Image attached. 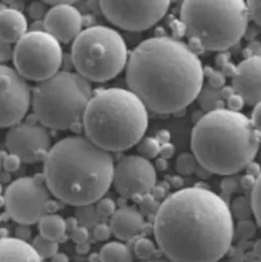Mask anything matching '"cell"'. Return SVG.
<instances>
[{
  "label": "cell",
  "mask_w": 261,
  "mask_h": 262,
  "mask_svg": "<svg viewBox=\"0 0 261 262\" xmlns=\"http://www.w3.org/2000/svg\"><path fill=\"white\" fill-rule=\"evenodd\" d=\"M155 243L173 262H217L230 249L234 217L225 201L212 191L184 188L160 203L154 223Z\"/></svg>",
  "instance_id": "cell-1"
},
{
  "label": "cell",
  "mask_w": 261,
  "mask_h": 262,
  "mask_svg": "<svg viewBox=\"0 0 261 262\" xmlns=\"http://www.w3.org/2000/svg\"><path fill=\"white\" fill-rule=\"evenodd\" d=\"M203 68L197 53L184 41L154 36L132 51L126 83L148 110L172 114L189 106L201 95Z\"/></svg>",
  "instance_id": "cell-2"
},
{
  "label": "cell",
  "mask_w": 261,
  "mask_h": 262,
  "mask_svg": "<svg viewBox=\"0 0 261 262\" xmlns=\"http://www.w3.org/2000/svg\"><path fill=\"white\" fill-rule=\"evenodd\" d=\"M112 155L85 136L61 139L50 148L44 164V179L60 202L83 206L95 204L112 186Z\"/></svg>",
  "instance_id": "cell-3"
},
{
  "label": "cell",
  "mask_w": 261,
  "mask_h": 262,
  "mask_svg": "<svg viewBox=\"0 0 261 262\" xmlns=\"http://www.w3.org/2000/svg\"><path fill=\"white\" fill-rule=\"evenodd\" d=\"M261 136L250 118L227 108L211 109L195 123L191 151L200 166L211 174L234 176L253 161Z\"/></svg>",
  "instance_id": "cell-4"
},
{
  "label": "cell",
  "mask_w": 261,
  "mask_h": 262,
  "mask_svg": "<svg viewBox=\"0 0 261 262\" xmlns=\"http://www.w3.org/2000/svg\"><path fill=\"white\" fill-rule=\"evenodd\" d=\"M148 127V109L130 90L110 88L93 96L82 121L84 136L107 152L137 145Z\"/></svg>",
  "instance_id": "cell-5"
},
{
  "label": "cell",
  "mask_w": 261,
  "mask_h": 262,
  "mask_svg": "<svg viewBox=\"0 0 261 262\" xmlns=\"http://www.w3.org/2000/svg\"><path fill=\"white\" fill-rule=\"evenodd\" d=\"M180 18L190 42L210 51H225L237 45L249 22L244 0L184 1Z\"/></svg>",
  "instance_id": "cell-6"
},
{
  "label": "cell",
  "mask_w": 261,
  "mask_h": 262,
  "mask_svg": "<svg viewBox=\"0 0 261 262\" xmlns=\"http://www.w3.org/2000/svg\"><path fill=\"white\" fill-rule=\"evenodd\" d=\"M93 96L92 84L82 76L60 71L36 84L32 93V108L39 124L51 130L66 131L82 124Z\"/></svg>",
  "instance_id": "cell-7"
},
{
  "label": "cell",
  "mask_w": 261,
  "mask_h": 262,
  "mask_svg": "<svg viewBox=\"0 0 261 262\" xmlns=\"http://www.w3.org/2000/svg\"><path fill=\"white\" fill-rule=\"evenodd\" d=\"M129 56L124 37L106 26L89 27L72 42V64L90 83L115 79L126 69Z\"/></svg>",
  "instance_id": "cell-8"
},
{
  "label": "cell",
  "mask_w": 261,
  "mask_h": 262,
  "mask_svg": "<svg viewBox=\"0 0 261 262\" xmlns=\"http://www.w3.org/2000/svg\"><path fill=\"white\" fill-rule=\"evenodd\" d=\"M13 64L26 81L41 83L60 72L61 43L45 31H30L15 45Z\"/></svg>",
  "instance_id": "cell-9"
},
{
  "label": "cell",
  "mask_w": 261,
  "mask_h": 262,
  "mask_svg": "<svg viewBox=\"0 0 261 262\" xmlns=\"http://www.w3.org/2000/svg\"><path fill=\"white\" fill-rule=\"evenodd\" d=\"M52 193L46 181L37 176L21 177L13 181L4 191L6 212L20 225H33L48 214Z\"/></svg>",
  "instance_id": "cell-10"
},
{
  "label": "cell",
  "mask_w": 261,
  "mask_h": 262,
  "mask_svg": "<svg viewBox=\"0 0 261 262\" xmlns=\"http://www.w3.org/2000/svg\"><path fill=\"white\" fill-rule=\"evenodd\" d=\"M170 5L168 0L99 2L107 21L129 32H143L153 28L165 17Z\"/></svg>",
  "instance_id": "cell-11"
},
{
  "label": "cell",
  "mask_w": 261,
  "mask_h": 262,
  "mask_svg": "<svg viewBox=\"0 0 261 262\" xmlns=\"http://www.w3.org/2000/svg\"><path fill=\"white\" fill-rule=\"evenodd\" d=\"M31 105L28 82L15 68L0 65V129H10L22 122Z\"/></svg>",
  "instance_id": "cell-12"
},
{
  "label": "cell",
  "mask_w": 261,
  "mask_h": 262,
  "mask_svg": "<svg viewBox=\"0 0 261 262\" xmlns=\"http://www.w3.org/2000/svg\"><path fill=\"white\" fill-rule=\"evenodd\" d=\"M157 174L150 160L139 155L124 156L114 167L112 186L124 199H143L156 186Z\"/></svg>",
  "instance_id": "cell-13"
},
{
  "label": "cell",
  "mask_w": 261,
  "mask_h": 262,
  "mask_svg": "<svg viewBox=\"0 0 261 262\" xmlns=\"http://www.w3.org/2000/svg\"><path fill=\"white\" fill-rule=\"evenodd\" d=\"M52 145L48 128L39 123L20 122L11 127L5 137L8 154L16 155L27 164L45 162Z\"/></svg>",
  "instance_id": "cell-14"
},
{
  "label": "cell",
  "mask_w": 261,
  "mask_h": 262,
  "mask_svg": "<svg viewBox=\"0 0 261 262\" xmlns=\"http://www.w3.org/2000/svg\"><path fill=\"white\" fill-rule=\"evenodd\" d=\"M51 5L44 19V28L60 43L73 42L83 31V15L72 2H47Z\"/></svg>",
  "instance_id": "cell-15"
},
{
  "label": "cell",
  "mask_w": 261,
  "mask_h": 262,
  "mask_svg": "<svg viewBox=\"0 0 261 262\" xmlns=\"http://www.w3.org/2000/svg\"><path fill=\"white\" fill-rule=\"evenodd\" d=\"M232 88L246 104L256 105L261 101V55H250L243 60L233 76Z\"/></svg>",
  "instance_id": "cell-16"
},
{
  "label": "cell",
  "mask_w": 261,
  "mask_h": 262,
  "mask_svg": "<svg viewBox=\"0 0 261 262\" xmlns=\"http://www.w3.org/2000/svg\"><path fill=\"white\" fill-rule=\"evenodd\" d=\"M109 226L112 235L120 241H129L136 238L143 231L144 218L142 212L133 206L118 208L111 216Z\"/></svg>",
  "instance_id": "cell-17"
},
{
  "label": "cell",
  "mask_w": 261,
  "mask_h": 262,
  "mask_svg": "<svg viewBox=\"0 0 261 262\" xmlns=\"http://www.w3.org/2000/svg\"><path fill=\"white\" fill-rule=\"evenodd\" d=\"M27 18L20 10L6 7L0 11V40L16 45L28 33Z\"/></svg>",
  "instance_id": "cell-18"
},
{
  "label": "cell",
  "mask_w": 261,
  "mask_h": 262,
  "mask_svg": "<svg viewBox=\"0 0 261 262\" xmlns=\"http://www.w3.org/2000/svg\"><path fill=\"white\" fill-rule=\"evenodd\" d=\"M0 262H42L32 244L11 237L0 238Z\"/></svg>",
  "instance_id": "cell-19"
},
{
  "label": "cell",
  "mask_w": 261,
  "mask_h": 262,
  "mask_svg": "<svg viewBox=\"0 0 261 262\" xmlns=\"http://www.w3.org/2000/svg\"><path fill=\"white\" fill-rule=\"evenodd\" d=\"M39 235L51 242L59 244L67 233L66 220L59 214L48 213L38 221Z\"/></svg>",
  "instance_id": "cell-20"
},
{
  "label": "cell",
  "mask_w": 261,
  "mask_h": 262,
  "mask_svg": "<svg viewBox=\"0 0 261 262\" xmlns=\"http://www.w3.org/2000/svg\"><path fill=\"white\" fill-rule=\"evenodd\" d=\"M100 262H134L130 249L121 242H109L99 251Z\"/></svg>",
  "instance_id": "cell-21"
},
{
  "label": "cell",
  "mask_w": 261,
  "mask_h": 262,
  "mask_svg": "<svg viewBox=\"0 0 261 262\" xmlns=\"http://www.w3.org/2000/svg\"><path fill=\"white\" fill-rule=\"evenodd\" d=\"M134 251L136 255L143 261L157 257L158 251H160L156 243L148 238H139L134 245Z\"/></svg>",
  "instance_id": "cell-22"
},
{
  "label": "cell",
  "mask_w": 261,
  "mask_h": 262,
  "mask_svg": "<svg viewBox=\"0 0 261 262\" xmlns=\"http://www.w3.org/2000/svg\"><path fill=\"white\" fill-rule=\"evenodd\" d=\"M230 209L233 217H236L240 221L250 220L251 216L253 215L250 196L249 198L246 195L237 196L233 201Z\"/></svg>",
  "instance_id": "cell-23"
},
{
  "label": "cell",
  "mask_w": 261,
  "mask_h": 262,
  "mask_svg": "<svg viewBox=\"0 0 261 262\" xmlns=\"http://www.w3.org/2000/svg\"><path fill=\"white\" fill-rule=\"evenodd\" d=\"M78 223L81 226L85 227L88 229L94 228L95 225L99 223V216L95 210V205L90 204V205H83L79 206L77 208V217Z\"/></svg>",
  "instance_id": "cell-24"
},
{
  "label": "cell",
  "mask_w": 261,
  "mask_h": 262,
  "mask_svg": "<svg viewBox=\"0 0 261 262\" xmlns=\"http://www.w3.org/2000/svg\"><path fill=\"white\" fill-rule=\"evenodd\" d=\"M160 147L161 143L156 140V138L151 137L143 138V140L137 144V150L139 155L148 160L159 157Z\"/></svg>",
  "instance_id": "cell-25"
},
{
  "label": "cell",
  "mask_w": 261,
  "mask_h": 262,
  "mask_svg": "<svg viewBox=\"0 0 261 262\" xmlns=\"http://www.w3.org/2000/svg\"><path fill=\"white\" fill-rule=\"evenodd\" d=\"M32 246L42 259L51 258L59 251V246L57 243L47 239L41 237L40 235H37L36 238H34Z\"/></svg>",
  "instance_id": "cell-26"
},
{
  "label": "cell",
  "mask_w": 261,
  "mask_h": 262,
  "mask_svg": "<svg viewBox=\"0 0 261 262\" xmlns=\"http://www.w3.org/2000/svg\"><path fill=\"white\" fill-rule=\"evenodd\" d=\"M199 165L200 164L192 152H185L179 155L176 161V170L181 175L189 176L195 173Z\"/></svg>",
  "instance_id": "cell-27"
},
{
  "label": "cell",
  "mask_w": 261,
  "mask_h": 262,
  "mask_svg": "<svg viewBox=\"0 0 261 262\" xmlns=\"http://www.w3.org/2000/svg\"><path fill=\"white\" fill-rule=\"evenodd\" d=\"M250 202L253 216L258 225L261 226V173L257 177L255 186L250 193Z\"/></svg>",
  "instance_id": "cell-28"
},
{
  "label": "cell",
  "mask_w": 261,
  "mask_h": 262,
  "mask_svg": "<svg viewBox=\"0 0 261 262\" xmlns=\"http://www.w3.org/2000/svg\"><path fill=\"white\" fill-rule=\"evenodd\" d=\"M95 210L100 219L111 218V216L117 210L116 203L110 198H102L95 203Z\"/></svg>",
  "instance_id": "cell-29"
},
{
  "label": "cell",
  "mask_w": 261,
  "mask_h": 262,
  "mask_svg": "<svg viewBox=\"0 0 261 262\" xmlns=\"http://www.w3.org/2000/svg\"><path fill=\"white\" fill-rule=\"evenodd\" d=\"M204 78L207 79L208 83L213 89H222L226 83V77L221 71H217L211 67L203 68Z\"/></svg>",
  "instance_id": "cell-30"
},
{
  "label": "cell",
  "mask_w": 261,
  "mask_h": 262,
  "mask_svg": "<svg viewBox=\"0 0 261 262\" xmlns=\"http://www.w3.org/2000/svg\"><path fill=\"white\" fill-rule=\"evenodd\" d=\"M27 9H28V13H29L30 17L33 20L38 22V21H44V19L46 18V16L48 14L49 6L47 2L34 1L28 5Z\"/></svg>",
  "instance_id": "cell-31"
},
{
  "label": "cell",
  "mask_w": 261,
  "mask_h": 262,
  "mask_svg": "<svg viewBox=\"0 0 261 262\" xmlns=\"http://www.w3.org/2000/svg\"><path fill=\"white\" fill-rule=\"evenodd\" d=\"M21 164H22V161L16 155L8 154V155H3L2 157V167L6 172L13 173L18 171Z\"/></svg>",
  "instance_id": "cell-32"
},
{
  "label": "cell",
  "mask_w": 261,
  "mask_h": 262,
  "mask_svg": "<svg viewBox=\"0 0 261 262\" xmlns=\"http://www.w3.org/2000/svg\"><path fill=\"white\" fill-rule=\"evenodd\" d=\"M249 20H252L261 28V0L247 1Z\"/></svg>",
  "instance_id": "cell-33"
},
{
  "label": "cell",
  "mask_w": 261,
  "mask_h": 262,
  "mask_svg": "<svg viewBox=\"0 0 261 262\" xmlns=\"http://www.w3.org/2000/svg\"><path fill=\"white\" fill-rule=\"evenodd\" d=\"M237 234L242 238H249L255 234V225L251 220L240 221L237 225Z\"/></svg>",
  "instance_id": "cell-34"
},
{
  "label": "cell",
  "mask_w": 261,
  "mask_h": 262,
  "mask_svg": "<svg viewBox=\"0 0 261 262\" xmlns=\"http://www.w3.org/2000/svg\"><path fill=\"white\" fill-rule=\"evenodd\" d=\"M226 102H227L226 103L227 109L235 112H241V110L246 105L245 99L237 94H234L233 96H230L226 100Z\"/></svg>",
  "instance_id": "cell-35"
},
{
  "label": "cell",
  "mask_w": 261,
  "mask_h": 262,
  "mask_svg": "<svg viewBox=\"0 0 261 262\" xmlns=\"http://www.w3.org/2000/svg\"><path fill=\"white\" fill-rule=\"evenodd\" d=\"M112 235L111 228L105 223H98L94 227V236L97 241H107Z\"/></svg>",
  "instance_id": "cell-36"
},
{
  "label": "cell",
  "mask_w": 261,
  "mask_h": 262,
  "mask_svg": "<svg viewBox=\"0 0 261 262\" xmlns=\"http://www.w3.org/2000/svg\"><path fill=\"white\" fill-rule=\"evenodd\" d=\"M72 238L73 241L79 245V244H85L88 243L89 238H90V232L89 229L85 227L79 226L77 227L74 231H72Z\"/></svg>",
  "instance_id": "cell-37"
},
{
  "label": "cell",
  "mask_w": 261,
  "mask_h": 262,
  "mask_svg": "<svg viewBox=\"0 0 261 262\" xmlns=\"http://www.w3.org/2000/svg\"><path fill=\"white\" fill-rule=\"evenodd\" d=\"M13 54L14 47L12 45L0 40V65H4V63L13 60Z\"/></svg>",
  "instance_id": "cell-38"
},
{
  "label": "cell",
  "mask_w": 261,
  "mask_h": 262,
  "mask_svg": "<svg viewBox=\"0 0 261 262\" xmlns=\"http://www.w3.org/2000/svg\"><path fill=\"white\" fill-rule=\"evenodd\" d=\"M250 121L255 128V130L259 133L261 136V101L258 102L256 105H254L253 111L251 113Z\"/></svg>",
  "instance_id": "cell-39"
},
{
  "label": "cell",
  "mask_w": 261,
  "mask_h": 262,
  "mask_svg": "<svg viewBox=\"0 0 261 262\" xmlns=\"http://www.w3.org/2000/svg\"><path fill=\"white\" fill-rule=\"evenodd\" d=\"M175 152H176V147L173 143H163V144H161V147H160L159 156L168 160L174 156Z\"/></svg>",
  "instance_id": "cell-40"
},
{
  "label": "cell",
  "mask_w": 261,
  "mask_h": 262,
  "mask_svg": "<svg viewBox=\"0 0 261 262\" xmlns=\"http://www.w3.org/2000/svg\"><path fill=\"white\" fill-rule=\"evenodd\" d=\"M256 177H253L251 175L249 174H246L244 175L241 180H240V185L241 187L246 190V191H251L253 190L254 186H255V183H256Z\"/></svg>",
  "instance_id": "cell-41"
},
{
  "label": "cell",
  "mask_w": 261,
  "mask_h": 262,
  "mask_svg": "<svg viewBox=\"0 0 261 262\" xmlns=\"http://www.w3.org/2000/svg\"><path fill=\"white\" fill-rule=\"evenodd\" d=\"M246 169V172L247 174L251 175L253 177H258L260 175L261 173V165L259 163L255 162V161H251L249 162V164L247 165V167L245 168Z\"/></svg>",
  "instance_id": "cell-42"
},
{
  "label": "cell",
  "mask_w": 261,
  "mask_h": 262,
  "mask_svg": "<svg viewBox=\"0 0 261 262\" xmlns=\"http://www.w3.org/2000/svg\"><path fill=\"white\" fill-rule=\"evenodd\" d=\"M237 183L233 176H226L223 180L222 188L227 191H235L237 190Z\"/></svg>",
  "instance_id": "cell-43"
},
{
  "label": "cell",
  "mask_w": 261,
  "mask_h": 262,
  "mask_svg": "<svg viewBox=\"0 0 261 262\" xmlns=\"http://www.w3.org/2000/svg\"><path fill=\"white\" fill-rule=\"evenodd\" d=\"M170 139H171V135H170V132L167 131V130H161V131L157 133V137H156V140L163 144V143H170Z\"/></svg>",
  "instance_id": "cell-44"
},
{
  "label": "cell",
  "mask_w": 261,
  "mask_h": 262,
  "mask_svg": "<svg viewBox=\"0 0 261 262\" xmlns=\"http://www.w3.org/2000/svg\"><path fill=\"white\" fill-rule=\"evenodd\" d=\"M155 167L156 170H159V171H165L167 168H168V160L159 156V157H157V158H156Z\"/></svg>",
  "instance_id": "cell-45"
},
{
  "label": "cell",
  "mask_w": 261,
  "mask_h": 262,
  "mask_svg": "<svg viewBox=\"0 0 261 262\" xmlns=\"http://www.w3.org/2000/svg\"><path fill=\"white\" fill-rule=\"evenodd\" d=\"M51 262H69V256L64 252H57L55 255H53L51 258Z\"/></svg>",
  "instance_id": "cell-46"
},
{
  "label": "cell",
  "mask_w": 261,
  "mask_h": 262,
  "mask_svg": "<svg viewBox=\"0 0 261 262\" xmlns=\"http://www.w3.org/2000/svg\"><path fill=\"white\" fill-rule=\"evenodd\" d=\"M235 93L234 89L232 86H223L221 89V96H223L225 98L226 100L230 97L231 96H233Z\"/></svg>",
  "instance_id": "cell-47"
},
{
  "label": "cell",
  "mask_w": 261,
  "mask_h": 262,
  "mask_svg": "<svg viewBox=\"0 0 261 262\" xmlns=\"http://www.w3.org/2000/svg\"><path fill=\"white\" fill-rule=\"evenodd\" d=\"M143 262H173L171 261V260H169L168 258L166 257H155V258H153V259H149V260H145V261Z\"/></svg>",
  "instance_id": "cell-48"
},
{
  "label": "cell",
  "mask_w": 261,
  "mask_h": 262,
  "mask_svg": "<svg viewBox=\"0 0 261 262\" xmlns=\"http://www.w3.org/2000/svg\"><path fill=\"white\" fill-rule=\"evenodd\" d=\"M7 7V5L5 4V3H3V2H0V11L1 10H3L4 8H6Z\"/></svg>",
  "instance_id": "cell-49"
},
{
  "label": "cell",
  "mask_w": 261,
  "mask_h": 262,
  "mask_svg": "<svg viewBox=\"0 0 261 262\" xmlns=\"http://www.w3.org/2000/svg\"><path fill=\"white\" fill-rule=\"evenodd\" d=\"M2 157H3V155H2V152L0 150V171H1V168H2Z\"/></svg>",
  "instance_id": "cell-50"
},
{
  "label": "cell",
  "mask_w": 261,
  "mask_h": 262,
  "mask_svg": "<svg viewBox=\"0 0 261 262\" xmlns=\"http://www.w3.org/2000/svg\"><path fill=\"white\" fill-rule=\"evenodd\" d=\"M2 192H3V189H2V185L0 184V196H1V194H2Z\"/></svg>",
  "instance_id": "cell-51"
},
{
  "label": "cell",
  "mask_w": 261,
  "mask_h": 262,
  "mask_svg": "<svg viewBox=\"0 0 261 262\" xmlns=\"http://www.w3.org/2000/svg\"><path fill=\"white\" fill-rule=\"evenodd\" d=\"M256 262H261V260H257Z\"/></svg>",
  "instance_id": "cell-52"
},
{
  "label": "cell",
  "mask_w": 261,
  "mask_h": 262,
  "mask_svg": "<svg viewBox=\"0 0 261 262\" xmlns=\"http://www.w3.org/2000/svg\"><path fill=\"white\" fill-rule=\"evenodd\" d=\"M0 222H1V219H0Z\"/></svg>",
  "instance_id": "cell-53"
},
{
  "label": "cell",
  "mask_w": 261,
  "mask_h": 262,
  "mask_svg": "<svg viewBox=\"0 0 261 262\" xmlns=\"http://www.w3.org/2000/svg\"><path fill=\"white\" fill-rule=\"evenodd\" d=\"M260 55H261V54H260Z\"/></svg>",
  "instance_id": "cell-54"
}]
</instances>
